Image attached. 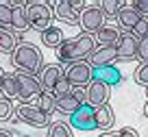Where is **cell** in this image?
Segmentation results:
<instances>
[{
  "mask_svg": "<svg viewBox=\"0 0 148 137\" xmlns=\"http://www.w3.org/2000/svg\"><path fill=\"white\" fill-rule=\"evenodd\" d=\"M85 91H87V102H85V105L94 107V109H96V107H102V105H109V98H111V87L109 85L92 81L85 87Z\"/></svg>",
  "mask_w": 148,
  "mask_h": 137,
  "instance_id": "ba28073f",
  "label": "cell"
},
{
  "mask_svg": "<svg viewBox=\"0 0 148 137\" xmlns=\"http://www.w3.org/2000/svg\"><path fill=\"white\" fill-rule=\"evenodd\" d=\"M144 115L148 118V100H146V105H144Z\"/></svg>",
  "mask_w": 148,
  "mask_h": 137,
  "instance_id": "74e56055",
  "label": "cell"
},
{
  "mask_svg": "<svg viewBox=\"0 0 148 137\" xmlns=\"http://www.w3.org/2000/svg\"><path fill=\"white\" fill-rule=\"evenodd\" d=\"M139 18H142V15H139L131 5H124V7L120 9V13L116 15L118 24H120V28H122L124 33H133V28H135V24L139 22Z\"/></svg>",
  "mask_w": 148,
  "mask_h": 137,
  "instance_id": "9a60e30c",
  "label": "cell"
},
{
  "mask_svg": "<svg viewBox=\"0 0 148 137\" xmlns=\"http://www.w3.org/2000/svg\"><path fill=\"white\" fill-rule=\"evenodd\" d=\"M137 37L131 33H122L120 41L116 44V52H118V61H135L137 59Z\"/></svg>",
  "mask_w": 148,
  "mask_h": 137,
  "instance_id": "9c48e42d",
  "label": "cell"
},
{
  "mask_svg": "<svg viewBox=\"0 0 148 137\" xmlns=\"http://www.w3.org/2000/svg\"><path fill=\"white\" fill-rule=\"evenodd\" d=\"M20 44V35L13 33L11 28H0V52L11 55Z\"/></svg>",
  "mask_w": 148,
  "mask_h": 137,
  "instance_id": "ffe728a7",
  "label": "cell"
},
{
  "mask_svg": "<svg viewBox=\"0 0 148 137\" xmlns=\"http://www.w3.org/2000/svg\"><path fill=\"white\" fill-rule=\"evenodd\" d=\"M79 107H83V105H81L72 94H68V96H63V98H57V111L63 113V115H72Z\"/></svg>",
  "mask_w": 148,
  "mask_h": 137,
  "instance_id": "44dd1931",
  "label": "cell"
},
{
  "mask_svg": "<svg viewBox=\"0 0 148 137\" xmlns=\"http://www.w3.org/2000/svg\"><path fill=\"white\" fill-rule=\"evenodd\" d=\"M63 76H65L63 65H59V63L44 65L42 72H39V85H42V89H44V91H50V94H52L55 85H57V83H59Z\"/></svg>",
  "mask_w": 148,
  "mask_h": 137,
  "instance_id": "30bf717a",
  "label": "cell"
},
{
  "mask_svg": "<svg viewBox=\"0 0 148 137\" xmlns=\"http://www.w3.org/2000/svg\"><path fill=\"white\" fill-rule=\"evenodd\" d=\"M68 94H72V85H70V81L63 76V78H61V81L55 85L52 96H55V98H63V96H68Z\"/></svg>",
  "mask_w": 148,
  "mask_h": 137,
  "instance_id": "83f0119b",
  "label": "cell"
},
{
  "mask_svg": "<svg viewBox=\"0 0 148 137\" xmlns=\"http://www.w3.org/2000/svg\"><path fill=\"white\" fill-rule=\"evenodd\" d=\"M0 137H13L11 131H5V128H0Z\"/></svg>",
  "mask_w": 148,
  "mask_h": 137,
  "instance_id": "8d00e7d4",
  "label": "cell"
},
{
  "mask_svg": "<svg viewBox=\"0 0 148 137\" xmlns=\"http://www.w3.org/2000/svg\"><path fill=\"white\" fill-rule=\"evenodd\" d=\"M120 28L111 26V24H107V26H102L100 31L94 35V39H96V46H113L116 48V44L120 41Z\"/></svg>",
  "mask_w": 148,
  "mask_h": 137,
  "instance_id": "ac0fdd59",
  "label": "cell"
},
{
  "mask_svg": "<svg viewBox=\"0 0 148 137\" xmlns=\"http://www.w3.org/2000/svg\"><path fill=\"white\" fill-rule=\"evenodd\" d=\"M131 35H135L137 39H142V37H148V18H139V22L135 24L133 33Z\"/></svg>",
  "mask_w": 148,
  "mask_h": 137,
  "instance_id": "f546056e",
  "label": "cell"
},
{
  "mask_svg": "<svg viewBox=\"0 0 148 137\" xmlns=\"http://www.w3.org/2000/svg\"><path fill=\"white\" fill-rule=\"evenodd\" d=\"M15 115H18L20 122L31 124V126H35V128L50 126V115H46L37 105H31V102H20V105L15 107Z\"/></svg>",
  "mask_w": 148,
  "mask_h": 137,
  "instance_id": "277c9868",
  "label": "cell"
},
{
  "mask_svg": "<svg viewBox=\"0 0 148 137\" xmlns=\"http://www.w3.org/2000/svg\"><path fill=\"white\" fill-rule=\"evenodd\" d=\"M92 81L105 83L109 87H116L122 83V72L116 68V65H107V68H94L92 72Z\"/></svg>",
  "mask_w": 148,
  "mask_h": 137,
  "instance_id": "5bb4252c",
  "label": "cell"
},
{
  "mask_svg": "<svg viewBox=\"0 0 148 137\" xmlns=\"http://www.w3.org/2000/svg\"><path fill=\"white\" fill-rule=\"evenodd\" d=\"M9 5H11V9H13V15H11V31L18 33V35H24V33L31 28L28 18H26V5L20 2V0H11Z\"/></svg>",
  "mask_w": 148,
  "mask_h": 137,
  "instance_id": "4fadbf2b",
  "label": "cell"
},
{
  "mask_svg": "<svg viewBox=\"0 0 148 137\" xmlns=\"http://www.w3.org/2000/svg\"><path fill=\"white\" fill-rule=\"evenodd\" d=\"M131 7H133V9L137 11L142 18H148V0H135Z\"/></svg>",
  "mask_w": 148,
  "mask_h": 137,
  "instance_id": "1f68e13d",
  "label": "cell"
},
{
  "mask_svg": "<svg viewBox=\"0 0 148 137\" xmlns=\"http://www.w3.org/2000/svg\"><path fill=\"white\" fill-rule=\"evenodd\" d=\"M11 15H13L11 5L9 2H0V28H11Z\"/></svg>",
  "mask_w": 148,
  "mask_h": 137,
  "instance_id": "4316f807",
  "label": "cell"
},
{
  "mask_svg": "<svg viewBox=\"0 0 148 137\" xmlns=\"http://www.w3.org/2000/svg\"><path fill=\"white\" fill-rule=\"evenodd\" d=\"M46 137H74V135H72V131H70V126L65 122H50Z\"/></svg>",
  "mask_w": 148,
  "mask_h": 137,
  "instance_id": "cb8c5ba5",
  "label": "cell"
},
{
  "mask_svg": "<svg viewBox=\"0 0 148 137\" xmlns=\"http://www.w3.org/2000/svg\"><path fill=\"white\" fill-rule=\"evenodd\" d=\"M35 105L39 107V109H42L46 115H52V113L57 111V98L52 96L50 91H42V94H39V98H37V102H35Z\"/></svg>",
  "mask_w": 148,
  "mask_h": 137,
  "instance_id": "7402d4cb",
  "label": "cell"
},
{
  "mask_svg": "<svg viewBox=\"0 0 148 137\" xmlns=\"http://www.w3.org/2000/svg\"><path fill=\"white\" fill-rule=\"evenodd\" d=\"M98 7L102 9V13H105L107 18H116V15L120 13V9L124 7V2H118V0H100Z\"/></svg>",
  "mask_w": 148,
  "mask_h": 137,
  "instance_id": "d4e9b609",
  "label": "cell"
},
{
  "mask_svg": "<svg viewBox=\"0 0 148 137\" xmlns=\"http://www.w3.org/2000/svg\"><path fill=\"white\" fill-rule=\"evenodd\" d=\"M79 26L87 35H96L102 26H107V15L102 13V9L98 5H87L79 18Z\"/></svg>",
  "mask_w": 148,
  "mask_h": 137,
  "instance_id": "5b68a950",
  "label": "cell"
},
{
  "mask_svg": "<svg viewBox=\"0 0 148 137\" xmlns=\"http://www.w3.org/2000/svg\"><path fill=\"white\" fill-rule=\"evenodd\" d=\"M133 78H135L137 85H142V87L148 89V63H139L137 70H135V74H133Z\"/></svg>",
  "mask_w": 148,
  "mask_h": 137,
  "instance_id": "f1b7e54d",
  "label": "cell"
},
{
  "mask_svg": "<svg viewBox=\"0 0 148 137\" xmlns=\"http://www.w3.org/2000/svg\"><path fill=\"white\" fill-rule=\"evenodd\" d=\"M72 96L76 98L81 105H85V102H87V91H85V87H72Z\"/></svg>",
  "mask_w": 148,
  "mask_h": 137,
  "instance_id": "d6a6232c",
  "label": "cell"
},
{
  "mask_svg": "<svg viewBox=\"0 0 148 137\" xmlns=\"http://www.w3.org/2000/svg\"><path fill=\"white\" fill-rule=\"evenodd\" d=\"M11 63L18 72L24 74H39L44 68V55L39 52V48L33 44H26V41H20L18 48L11 52Z\"/></svg>",
  "mask_w": 148,
  "mask_h": 137,
  "instance_id": "7a4b0ae2",
  "label": "cell"
},
{
  "mask_svg": "<svg viewBox=\"0 0 148 137\" xmlns=\"http://www.w3.org/2000/svg\"><path fill=\"white\" fill-rule=\"evenodd\" d=\"M96 48H98L96 39L87 33H81L76 37H68L57 48V61H59V65H72L76 61H87Z\"/></svg>",
  "mask_w": 148,
  "mask_h": 137,
  "instance_id": "6da1fadb",
  "label": "cell"
},
{
  "mask_svg": "<svg viewBox=\"0 0 148 137\" xmlns=\"http://www.w3.org/2000/svg\"><path fill=\"white\" fill-rule=\"evenodd\" d=\"M39 39H42V44L46 46V48L57 50V48L65 41V37H63V31H61L59 26H50V28H46L44 33H39Z\"/></svg>",
  "mask_w": 148,
  "mask_h": 137,
  "instance_id": "d6986e66",
  "label": "cell"
},
{
  "mask_svg": "<svg viewBox=\"0 0 148 137\" xmlns=\"http://www.w3.org/2000/svg\"><path fill=\"white\" fill-rule=\"evenodd\" d=\"M116 61H118V52L113 46H98L89 55L87 63L92 68H107V65H116Z\"/></svg>",
  "mask_w": 148,
  "mask_h": 137,
  "instance_id": "7c38bea8",
  "label": "cell"
},
{
  "mask_svg": "<svg viewBox=\"0 0 148 137\" xmlns=\"http://www.w3.org/2000/svg\"><path fill=\"white\" fill-rule=\"evenodd\" d=\"M2 94H5V98H9V100H15V98L20 100V89H18V81H15V72H13V74H7V76H5Z\"/></svg>",
  "mask_w": 148,
  "mask_h": 137,
  "instance_id": "603a6c76",
  "label": "cell"
},
{
  "mask_svg": "<svg viewBox=\"0 0 148 137\" xmlns=\"http://www.w3.org/2000/svg\"><path fill=\"white\" fill-rule=\"evenodd\" d=\"M100 137H120V133L118 131H107V133H102Z\"/></svg>",
  "mask_w": 148,
  "mask_h": 137,
  "instance_id": "e575fe53",
  "label": "cell"
},
{
  "mask_svg": "<svg viewBox=\"0 0 148 137\" xmlns=\"http://www.w3.org/2000/svg\"><path fill=\"white\" fill-rule=\"evenodd\" d=\"M26 18L31 28H35L37 33H44L46 28L52 26V20H55L52 5H48V2H26Z\"/></svg>",
  "mask_w": 148,
  "mask_h": 137,
  "instance_id": "3957f363",
  "label": "cell"
},
{
  "mask_svg": "<svg viewBox=\"0 0 148 137\" xmlns=\"http://www.w3.org/2000/svg\"><path fill=\"white\" fill-rule=\"evenodd\" d=\"M52 13H55L59 20L68 22V24H79V18H81V13H76V11L70 7L68 0H59V2H52Z\"/></svg>",
  "mask_w": 148,
  "mask_h": 137,
  "instance_id": "e0dca14e",
  "label": "cell"
},
{
  "mask_svg": "<svg viewBox=\"0 0 148 137\" xmlns=\"http://www.w3.org/2000/svg\"><path fill=\"white\" fill-rule=\"evenodd\" d=\"M15 113V105L13 100H9V98L0 96V122H7V120H11Z\"/></svg>",
  "mask_w": 148,
  "mask_h": 137,
  "instance_id": "484cf974",
  "label": "cell"
},
{
  "mask_svg": "<svg viewBox=\"0 0 148 137\" xmlns=\"http://www.w3.org/2000/svg\"><path fill=\"white\" fill-rule=\"evenodd\" d=\"M5 76H7V74H5V70L0 68V91H2V85H5Z\"/></svg>",
  "mask_w": 148,
  "mask_h": 137,
  "instance_id": "d590c367",
  "label": "cell"
},
{
  "mask_svg": "<svg viewBox=\"0 0 148 137\" xmlns=\"http://www.w3.org/2000/svg\"><path fill=\"white\" fill-rule=\"evenodd\" d=\"M70 124L79 131H94L96 128V118H94V107L83 105L70 115Z\"/></svg>",
  "mask_w": 148,
  "mask_h": 137,
  "instance_id": "8fae6325",
  "label": "cell"
},
{
  "mask_svg": "<svg viewBox=\"0 0 148 137\" xmlns=\"http://www.w3.org/2000/svg\"><path fill=\"white\" fill-rule=\"evenodd\" d=\"M94 118H96V128H102V131H111L113 124H116V113L111 109V105H102L94 109Z\"/></svg>",
  "mask_w": 148,
  "mask_h": 137,
  "instance_id": "2e32d148",
  "label": "cell"
},
{
  "mask_svg": "<svg viewBox=\"0 0 148 137\" xmlns=\"http://www.w3.org/2000/svg\"><path fill=\"white\" fill-rule=\"evenodd\" d=\"M120 137H139L137 135V131H135V128H131V126H124V128H120Z\"/></svg>",
  "mask_w": 148,
  "mask_h": 137,
  "instance_id": "836d02e7",
  "label": "cell"
},
{
  "mask_svg": "<svg viewBox=\"0 0 148 137\" xmlns=\"http://www.w3.org/2000/svg\"><path fill=\"white\" fill-rule=\"evenodd\" d=\"M92 72L94 68L87 61H76V63L65 68V78L70 81L72 87H87L92 83Z\"/></svg>",
  "mask_w": 148,
  "mask_h": 137,
  "instance_id": "52a82bcc",
  "label": "cell"
},
{
  "mask_svg": "<svg viewBox=\"0 0 148 137\" xmlns=\"http://www.w3.org/2000/svg\"><path fill=\"white\" fill-rule=\"evenodd\" d=\"M137 59L142 63H148V37H142L137 41Z\"/></svg>",
  "mask_w": 148,
  "mask_h": 137,
  "instance_id": "4dcf8cb0",
  "label": "cell"
},
{
  "mask_svg": "<svg viewBox=\"0 0 148 137\" xmlns=\"http://www.w3.org/2000/svg\"><path fill=\"white\" fill-rule=\"evenodd\" d=\"M15 81H18V89H20V102H31L37 100L42 94V85L39 78L33 74H24V72H15Z\"/></svg>",
  "mask_w": 148,
  "mask_h": 137,
  "instance_id": "8992f818",
  "label": "cell"
}]
</instances>
